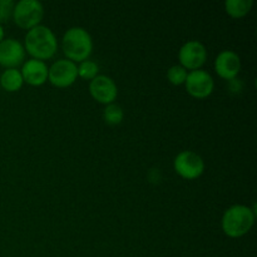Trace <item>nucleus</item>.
Here are the masks:
<instances>
[{"label":"nucleus","instance_id":"obj_6","mask_svg":"<svg viewBox=\"0 0 257 257\" xmlns=\"http://www.w3.org/2000/svg\"><path fill=\"white\" fill-rule=\"evenodd\" d=\"M178 60L187 70L201 69L207 60V49L200 40H188L180 48Z\"/></svg>","mask_w":257,"mask_h":257},{"label":"nucleus","instance_id":"obj_17","mask_svg":"<svg viewBox=\"0 0 257 257\" xmlns=\"http://www.w3.org/2000/svg\"><path fill=\"white\" fill-rule=\"evenodd\" d=\"M187 69L182 67V65H172L170 69L167 70V79L173 85H181L185 84L186 78H187Z\"/></svg>","mask_w":257,"mask_h":257},{"label":"nucleus","instance_id":"obj_1","mask_svg":"<svg viewBox=\"0 0 257 257\" xmlns=\"http://www.w3.org/2000/svg\"><path fill=\"white\" fill-rule=\"evenodd\" d=\"M24 48L34 59L44 62L54 57L58 50V40L50 28L39 24L27 32Z\"/></svg>","mask_w":257,"mask_h":257},{"label":"nucleus","instance_id":"obj_19","mask_svg":"<svg viewBox=\"0 0 257 257\" xmlns=\"http://www.w3.org/2000/svg\"><path fill=\"white\" fill-rule=\"evenodd\" d=\"M4 35H5V32H4V28H3V25L0 24V42H2L3 39H4Z\"/></svg>","mask_w":257,"mask_h":257},{"label":"nucleus","instance_id":"obj_9","mask_svg":"<svg viewBox=\"0 0 257 257\" xmlns=\"http://www.w3.org/2000/svg\"><path fill=\"white\" fill-rule=\"evenodd\" d=\"M89 93L97 102L102 104L114 103L118 95V88L114 80L108 75L98 74L89 83Z\"/></svg>","mask_w":257,"mask_h":257},{"label":"nucleus","instance_id":"obj_15","mask_svg":"<svg viewBox=\"0 0 257 257\" xmlns=\"http://www.w3.org/2000/svg\"><path fill=\"white\" fill-rule=\"evenodd\" d=\"M123 118H124V112H123V108L119 104L110 103V104L105 105L104 110H103V119L105 120L107 124H119V123H122Z\"/></svg>","mask_w":257,"mask_h":257},{"label":"nucleus","instance_id":"obj_5","mask_svg":"<svg viewBox=\"0 0 257 257\" xmlns=\"http://www.w3.org/2000/svg\"><path fill=\"white\" fill-rule=\"evenodd\" d=\"M173 168L185 180H196L205 171V161L193 151H181L173 160Z\"/></svg>","mask_w":257,"mask_h":257},{"label":"nucleus","instance_id":"obj_18","mask_svg":"<svg viewBox=\"0 0 257 257\" xmlns=\"http://www.w3.org/2000/svg\"><path fill=\"white\" fill-rule=\"evenodd\" d=\"M15 3L13 0H0V24L7 23L13 17Z\"/></svg>","mask_w":257,"mask_h":257},{"label":"nucleus","instance_id":"obj_7","mask_svg":"<svg viewBox=\"0 0 257 257\" xmlns=\"http://www.w3.org/2000/svg\"><path fill=\"white\" fill-rule=\"evenodd\" d=\"M185 85L188 94L197 99H203L212 94L215 89V80L206 70H191L186 78Z\"/></svg>","mask_w":257,"mask_h":257},{"label":"nucleus","instance_id":"obj_14","mask_svg":"<svg viewBox=\"0 0 257 257\" xmlns=\"http://www.w3.org/2000/svg\"><path fill=\"white\" fill-rule=\"evenodd\" d=\"M252 5V0H226L225 9L230 17L238 19V18H243L245 15H247Z\"/></svg>","mask_w":257,"mask_h":257},{"label":"nucleus","instance_id":"obj_10","mask_svg":"<svg viewBox=\"0 0 257 257\" xmlns=\"http://www.w3.org/2000/svg\"><path fill=\"white\" fill-rule=\"evenodd\" d=\"M25 48L19 40L7 38L0 42V65L8 68H17L25 60Z\"/></svg>","mask_w":257,"mask_h":257},{"label":"nucleus","instance_id":"obj_8","mask_svg":"<svg viewBox=\"0 0 257 257\" xmlns=\"http://www.w3.org/2000/svg\"><path fill=\"white\" fill-rule=\"evenodd\" d=\"M78 78L77 63L69 59H59L53 63L48 70V80L58 88L74 84Z\"/></svg>","mask_w":257,"mask_h":257},{"label":"nucleus","instance_id":"obj_4","mask_svg":"<svg viewBox=\"0 0 257 257\" xmlns=\"http://www.w3.org/2000/svg\"><path fill=\"white\" fill-rule=\"evenodd\" d=\"M12 18L18 27L30 30L44 18V7L39 0H19L14 5Z\"/></svg>","mask_w":257,"mask_h":257},{"label":"nucleus","instance_id":"obj_3","mask_svg":"<svg viewBox=\"0 0 257 257\" xmlns=\"http://www.w3.org/2000/svg\"><path fill=\"white\" fill-rule=\"evenodd\" d=\"M62 48L67 59L80 63L89 59L93 52V39L84 28L72 27L63 35Z\"/></svg>","mask_w":257,"mask_h":257},{"label":"nucleus","instance_id":"obj_12","mask_svg":"<svg viewBox=\"0 0 257 257\" xmlns=\"http://www.w3.org/2000/svg\"><path fill=\"white\" fill-rule=\"evenodd\" d=\"M48 70L49 67L47 63L39 59H28L27 62L23 63L22 75L24 82L30 85H43L48 80Z\"/></svg>","mask_w":257,"mask_h":257},{"label":"nucleus","instance_id":"obj_11","mask_svg":"<svg viewBox=\"0 0 257 257\" xmlns=\"http://www.w3.org/2000/svg\"><path fill=\"white\" fill-rule=\"evenodd\" d=\"M215 70L226 80L236 79L241 70V59L233 50H222L215 59Z\"/></svg>","mask_w":257,"mask_h":257},{"label":"nucleus","instance_id":"obj_13","mask_svg":"<svg viewBox=\"0 0 257 257\" xmlns=\"http://www.w3.org/2000/svg\"><path fill=\"white\" fill-rule=\"evenodd\" d=\"M24 84L22 72L18 68H8L0 75V85L7 92H17Z\"/></svg>","mask_w":257,"mask_h":257},{"label":"nucleus","instance_id":"obj_16","mask_svg":"<svg viewBox=\"0 0 257 257\" xmlns=\"http://www.w3.org/2000/svg\"><path fill=\"white\" fill-rule=\"evenodd\" d=\"M98 72H99V67L97 63L90 59L83 60L78 65V77L84 80H92L93 78L97 77Z\"/></svg>","mask_w":257,"mask_h":257},{"label":"nucleus","instance_id":"obj_2","mask_svg":"<svg viewBox=\"0 0 257 257\" xmlns=\"http://www.w3.org/2000/svg\"><path fill=\"white\" fill-rule=\"evenodd\" d=\"M256 211L246 205H233L223 212L221 226L225 235L237 238L245 236L255 223Z\"/></svg>","mask_w":257,"mask_h":257}]
</instances>
